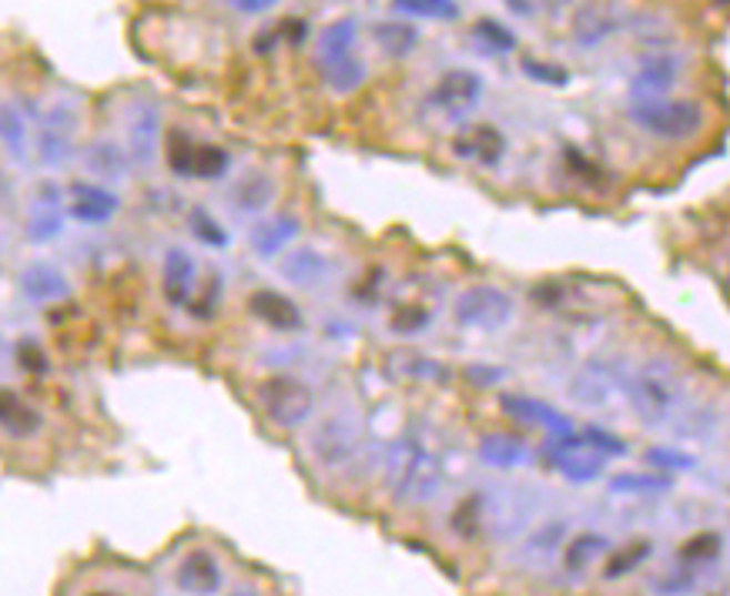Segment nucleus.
I'll use <instances>...</instances> for the list:
<instances>
[{"label": "nucleus", "instance_id": "f257e3e1", "mask_svg": "<svg viewBox=\"0 0 730 596\" xmlns=\"http://www.w3.org/2000/svg\"><path fill=\"white\" fill-rule=\"evenodd\" d=\"M627 400H630V410L640 423H647V426L670 423L680 410V400H683L680 372L667 358H653V362L640 365L627 382Z\"/></svg>", "mask_w": 730, "mask_h": 596}, {"label": "nucleus", "instance_id": "f03ea898", "mask_svg": "<svg viewBox=\"0 0 730 596\" xmlns=\"http://www.w3.org/2000/svg\"><path fill=\"white\" fill-rule=\"evenodd\" d=\"M389 493L396 503H406V506L433 503L443 493L439 459L416 440L396 443L389 456Z\"/></svg>", "mask_w": 730, "mask_h": 596}, {"label": "nucleus", "instance_id": "7ed1b4c3", "mask_svg": "<svg viewBox=\"0 0 730 596\" xmlns=\"http://www.w3.org/2000/svg\"><path fill=\"white\" fill-rule=\"evenodd\" d=\"M630 121L660 141H687L703 128V108L687 98L637 101L630 108Z\"/></svg>", "mask_w": 730, "mask_h": 596}, {"label": "nucleus", "instance_id": "20e7f679", "mask_svg": "<svg viewBox=\"0 0 730 596\" xmlns=\"http://www.w3.org/2000/svg\"><path fill=\"white\" fill-rule=\"evenodd\" d=\"M258 406L278 430H298L315 413V392L298 375H272L258 385Z\"/></svg>", "mask_w": 730, "mask_h": 596}, {"label": "nucleus", "instance_id": "39448f33", "mask_svg": "<svg viewBox=\"0 0 730 596\" xmlns=\"http://www.w3.org/2000/svg\"><path fill=\"white\" fill-rule=\"evenodd\" d=\"M164 161L178 178H202L219 181L232 171V154L222 144H202L189 131L171 128L164 138Z\"/></svg>", "mask_w": 730, "mask_h": 596}, {"label": "nucleus", "instance_id": "423d86ee", "mask_svg": "<svg viewBox=\"0 0 730 596\" xmlns=\"http://www.w3.org/2000/svg\"><path fill=\"white\" fill-rule=\"evenodd\" d=\"M513 315H516V302L499 285H469L453 302L456 325L469 332H499L503 325L513 322Z\"/></svg>", "mask_w": 730, "mask_h": 596}, {"label": "nucleus", "instance_id": "0eeeda50", "mask_svg": "<svg viewBox=\"0 0 730 596\" xmlns=\"http://www.w3.org/2000/svg\"><path fill=\"white\" fill-rule=\"evenodd\" d=\"M358 423L345 413H332L312 433V456L325 473H342L358 459Z\"/></svg>", "mask_w": 730, "mask_h": 596}, {"label": "nucleus", "instance_id": "6e6552de", "mask_svg": "<svg viewBox=\"0 0 730 596\" xmlns=\"http://www.w3.org/2000/svg\"><path fill=\"white\" fill-rule=\"evenodd\" d=\"M483 101V78L466 68L446 71L429 91V104L446 118H466Z\"/></svg>", "mask_w": 730, "mask_h": 596}, {"label": "nucleus", "instance_id": "1a4fd4ad", "mask_svg": "<svg viewBox=\"0 0 730 596\" xmlns=\"http://www.w3.org/2000/svg\"><path fill=\"white\" fill-rule=\"evenodd\" d=\"M627 382H630V375H627L617 362H610V358H594L590 365H584V368L577 372L570 392H574L577 403L600 410V406H607V403L614 400L620 388L627 392Z\"/></svg>", "mask_w": 730, "mask_h": 596}, {"label": "nucleus", "instance_id": "9d476101", "mask_svg": "<svg viewBox=\"0 0 730 596\" xmlns=\"http://www.w3.org/2000/svg\"><path fill=\"white\" fill-rule=\"evenodd\" d=\"M195 282H199L195 259L181 245H171L161 259V295H164V302L171 309H189L192 295H195Z\"/></svg>", "mask_w": 730, "mask_h": 596}, {"label": "nucleus", "instance_id": "9b49d317", "mask_svg": "<svg viewBox=\"0 0 730 596\" xmlns=\"http://www.w3.org/2000/svg\"><path fill=\"white\" fill-rule=\"evenodd\" d=\"M222 563L212 549H192L174 569V586L189 596H215L222 589Z\"/></svg>", "mask_w": 730, "mask_h": 596}, {"label": "nucleus", "instance_id": "f8f14e48", "mask_svg": "<svg viewBox=\"0 0 730 596\" xmlns=\"http://www.w3.org/2000/svg\"><path fill=\"white\" fill-rule=\"evenodd\" d=\"M554 466H557L570 483H594V479L604 476L607 456L597 453V449H590V446H584L580 436L570 433V436H560V440L554 443Z\"/></svg>", "mask_w": 730, "mask_h": 596}, {"label": "nucleus", "instance_id": "ddd939ff", "mask_svg": "<svg viewBox=\"0 0 730 596\" xmlns=\"http://www.w3.org/2000/svg\"><path fill=\"white\" fill-rule=\"evenodd\" d=\"M249 312H252L265 329H272V332L292 335V332H302V329H305L302 309H298L288 295H282V292H275V289H255V292L249 295Z\"/></svg>", "mask_w": 730, "mask_h": 596}, {"label": "nucleus", "instance_id": "4468645a", "mask_svg": "<svg viewBox=\"0 0 730 596\" xmlns=\"http://www.w3.org/2000/svg\"><path fill=\"white\" fill-rule=\"evenodd\" d=\"M118 209H121V198L108 191L104 184H88V181L71 184L68 215L78 219L81 225H108L118 215Z\"/></svg>", "mask_w": 730, "mask_h": 596}, {"label": "nucleus", "instance_id": "2eb2a0df", "mask_svg": "<svg viewBox=\"0 0 730 596\" xmlns=\"http://www.w3.org/2000/svg\"><path fill=\"white\" fill-rule=\"evenodd\" d=\"M503 413L526 423V426H539L543 433H550L554 440L570 436L574 423L567 413H560L557 406L543 403V400H529V395H503Z\"/></svg>", "mask_w": 730, "mask_h": 596}, {"label": "nucleus", "instance_id": "dca6fc26", "mask_svg": "<svg viewBox=\"0 0 730 596\" xmlns=\"http://www.w3.org/2000/svg\"><path fill=\"white\" fill-rule=\"evenodd\" d=\"M124 128H128V154H131V161L138 168H151L154 154H158V134H161L158 111L151 104L138 101L134 108H128Z\"/></svg>", "mask_w": 730, "mask_h": 596}, {"label": "nucleus", "instance_id": "f3484780", "mask_svg": "<svg viewBox=\"0 0 730 596\" xmlns=\"http://www.w3.org/2000/svg\"><path fill=\"white\" fill-rule=\"evenodd\" d=\"M18 285H21V295L34 305H51V302H64L71 295V282L68 275L51 265V262H31L21 269L18 275Z\"/></svg>", "mask_w": 730, "mask_h": 596}, {"label": "nucleus", "instance_id": "a211bd4d", "mask_svg": "<svg viewBox=\"0 0 730 596\" xmlns=\"http://www.w3.org/2000/svg\"><path fill=\"white\" fill-rule=\"evenodd\" d=\"M677 74H680V58H673V54H647V58L640 61L637 74H633V94H637V101H657V98H663V94L673 88Z\"/></svg>", "mask_w": 730, "mask_h": 596}, {"label": "nucleus", "instance_id": "6ab92c4d", "mask_svg": "<svg viewBox=\"0 0 730 596\" xmlns=\"http://www.w3.org/2000/svg\"><path fill=\"white\" fill-rule=\"evenodd\" d=\"M0 426H4L8 440H31L41 433L44 416L38 406H31L18 388H4V400H0Z\"/></svg>", "mask_w": 730, "mask_h": 596}, {"label": "nucleus", "instance_id": "aec40b11", "mask_svg": "<svg viewBox=\"0 0 730 596\" xmlns=\"http://www.w3.org/2000/svg\"><path fill=\"white\" fill-rule=\"evenodd\" d=\"M302 232V222L295 215H272V219H262L252 235H249V245L258 259H275L278 252H285Z\"/></svg>", "mask_w": 730, "mask_h": 596}, {"label": "nucleus", "instance_id": "412c9836", "mask_svg": "<svg viewBox=\"0 0 730 596\" xmlns=\"http://www.w3.org/2000/svg\"><path fill=\"white\" fill-rule=\"evenodd\" d=\"M64 229V209H61V191L54 184H44L34 198V212L28 219V239L44 245L58 239Z\"/></svg>", "mask_w": 730, "mask_h": 596}, {"label": "nucleus", "instance_id": "4be33fe9", "mask_svg": "<svg viewBox=\"0 0 730 596\" xmlns=\"http://www.w3.org/2000/svg\"><path fill=\"white\" fill-rule=\"evenodd\" d=\"M617 28H620V18H617V11L610 4H587L574 18V41L580 48H597L607 38H614Z\"/></svg>", "mask_w": 730, "mask_h": 596}, {"label": "nucleus", "instance_id": "5701e85b", "mask_svg": "<svg viewBox=\"0 0 730 596\" xmlns=\"http://www.w3.org/2000/svg\"><path fill=\"white\" fill-rule=\"evenodd\" d=\"M456 154L483 164V168H496L506 154V138L499 134V128L493 124H479L473 131H466L459 141H456Z\"/></svg>", "mask_w": 730, "mask_h": 596}, {"label": "nucleus", "instance_id": "b1692460", "mask_svg": "<svg viewBox=\"0 0 730 596\" xmlns=\"http://www.w3.org/2000/svg\"><path fill=\"white\" fill-rule=\"evenodd\" d=\"M275 181L262 171L255 174H245L235 188H232V209L242 212V215H265L275 202Z\"/></svg>", "mask_w": 730, "mask_h": 596}, {"label": "nucleus", "instance_id": "393cba45", "mask_svg": "<svg viewBox=\"0 0 730 596\" xmlns=\"http://www.w3.org/2000/svg\"><path fill=\"white\" fill-rule=\"evenodd\" d=\"M332 272L328 259L315 249H292L285 259H282V279L298 285V289H312L318 282H325Z\"/></svg>", "mask_w": 730, "mask_h": 596}, {"label": "nucleus", "instance_id": "a878e982", "mask_svg": "<svg viewBox=\"0 0 730 596\" xmlns=\"http://www.w3.org/2000/svg\"><path fill=\"white\" fill-rule=\"evenodd\" d=\"M479 459L493 469H516V466L529 463V446L519 436L489 433L479 440Z\"/></svg>", "mask_w": 730, "mask_h": 596}, {"label": "nucleus", "instance_id": "bb28decb", "mask_svg": "<svg viewBox=\"0 0 730 596\" xmlns=\"http://www.w3.org/2000/svg\"><path fill=\"white\" fill-rule=\"evenodd\" d=\"M128 161L131 154H124L114 141H94L88 151H84V164L94 178L101 181H121L128 178Z\"/></svg>", "mask_w": 730, "mask_h": 596}, {"label": "nucleus", "instance_id": "cd10ccee", "mask_svg": "<svg viewBox=\"0 0 730 596\" xmlns=\"http://www.w3.org/2000/svg\"><path fill=\"white\" fill-rule=\"evenodd\" d=\"M318 71L325 78V84L335 91V94H352L358 84H365V61L355 58V54H345V58H332V61H318Z\"/></svg>", "mask_w": 730, "mask_h": 596}, {"label": "nucleus", "instance_id": "c85d7f7f", "mask_svg": "<svg viewBox=\"0 0 730 596\" xmlns=\"http://www.w3.org/2000/svg\"><path fill=\"white\" fill-rule=\"evenodd\" d=\"M610 549V539L604 536V533H580V536H574L570 543H567V549H564V566H567V573H584L587 566H594L604 553Z\"/></svg>", "mask_w": 730, "mask_h": 596}, {"label": "nucleus", "instance_id": "c756f323", "mask_svg": "<svg viewBox=\"0 0 730 596\" xmlns=\"http://www.w3.org/2000/svg\"><path fill=\"white\" fill-rule=\"evenodd\" d=\"M355 38H358V28H355L352 18H338V21H332L328 28L318 31V61H332V58H345V54H352Z\"/></svg>", "mask_w": 730, "mask_h": 596}, {"label": "nucleus", "instance_id": "7c9ffc66", "mask_svg": "<svg viewBox=\"0 0 730 596\" xmlns=\"http://www.w3.org/2000/svg\"><path fill=\"white\" fill-rule=\"evenodd\" d=\"M373 34H376V44L383 48V54L396 58V61H403L419 41V31L413 24H399V21H383L373 28Z\"/></svg>", "mask_w": 730, "mask_h": 596}, {"label": "nucleus", "instance_id": "2f4dec72", "mask_svg": "<svg viewBox=\"0 0 730 596\" xmlns=\"http://www.w3.org/2000/svg\"><path fill=\"white\" fill-rule=\"evenodd\" d=\"M650 553H653V543L647 536H637V539H630V543H623L620 549L610 553V559L604 566V576L607 579H620V576L633 573L643 559H650Z\"/></svg>", "mask_w": 730, "mask_h": 596}, {"label": "nucleus", "instance_id": "473e14b6", "mask_svg": "<svg viewBox=\"0 0 730 596\" xmlns=\"http://www.w3.org/2000/svg\"><path fill=\"white\" fill-rule=\"evenodd\" d=\"M389 372L399 375V378H416V382H423V378H446V368L436 358L423 355V352H396V355H389Z\"/></svg>", "mask_w": 730, "mask_h": 596}, {"label": "nucleus", "instance_id": "72a5a7b5", "mask_svg": "<svg viewBox=\"0 0 730 596\" xmlns=\"http://www.w3.org/2000/svg\"><path fill=\"white\" fill-rule=\"evenodd\" d=\"M189 229H192V235L202 242V245H209V249H229V232H225V225L212 215V212H205V209H192L189 212Z\"/></svg>", "mask_w": 730, "mask_h": 596}, {"label": "nucleus", "instance_id": "f704fd0d", "mask_svg": "<svg viewBox=\"0 0 730 596\" xmlns=\"http://www.w3.org/2000/svg\"><path fill=\"white\" fill-rule=\"evenodd\" d=\"M720 549H723V543H720L717 533H697V536H690V539L680 546V563L690 566V569L710 566V563L720 556Z\"/></svg>", "mask_w": 730, "mask_h": 596}, {"label": "nucleus", "instance_id": "c9c22d12", "mask_svg": "<svg viewBox=\"0 0 730 596\" xmlns=\"http://www.w3.org/2000/svg\"><path fill=\"white\" fill-rule=\"evenodd\" d=\"M393 8L413 18H426V21H459L456 0H393Z\"/></svg>", "mask_w": 730, "mask_h": 596}, {"label": "nucleus", "instance_id": "e433bc0d", "mask_svg": "<svg viewBox=\"0 0 730 596\" xmlns=\"http://www.w3.org/2000/svg\"><path fill=\"white\" fill-rule=\"evenodd\" d=\"M473 38L486 48V51H493V54H509V51H516V34L506 28V24H499V21H493V18H483V21H476L473 24Z\"/></svg>", "mask_w": 730, "mask_h": 596}, {"label": "nucleus", "instance_id": "4c0bfd02", "mask_svg": "<svg viewBox=\"0 0 730 596\" xmlns=\"http://www.w3.org/2000/svg\"><path fill=\"white\" fill-rule=\"evenodd\" d=\"M673 479L667 473H617L610 479L614 493H667Z\"/></svg>", "mask_w": 730, "mask_h": 596}, {"label": "nucleus", "instance_id": "58836bf2", "mask_svg": "<svg viewBox=\"0 0 730 596\" xmlns=\"http://www.w3.org/2000/svg\"><path fill=\"white\" fill-rule=\"evenodd\" d=\"M74 154V144L64 131H54V128H44L41 138H38V158L41 164L48 168H64Z\"/></svg>", "mask_w": 730, "mask_h": 596}, {"label": "nucleus", "instance_id": "ea45409f", "mask_svg": "<svg viewBox=\"0 0 730 596\" xmlns=\"http://www.w3.org/2000/svg\"><path fill=\"white\" fill-rule=\"evenodd\" d=\"M519 71L533 81V84H546V88H567L570 84V71L554 64V61H539V58H523Z\"/></svg>", "mask_w": 730, "mask_h": 596}, {"label": "nucleus", "instance_id": "a19ab883", "mask_svg": "<svg viewBox=\"0 0 730 596\" xmlns=\"http://www.w3.org/2000/svg\"><path fill=\"white\" fill-rule=\"evenodd\" d=\"M4 148H8V154L14 158V161H24L28 158V124H24V114L14 108V104H8L4 108Z\"/></svg>", "mask_w": 730, "mask_h": 596}, {"label": "nucleus", "instance_id": "79ce46f5", "mask_svg": "<svg viewBox=\"0 0 730 596\" xmlns=\"http://www.w3.org/2000/svg\"><path fill=\"white\" fill-rule=\"evenodd\" d=\"M429 322H433V315L423 305H399L393 312V332L396 335H419V332L429 329Z\"/></svg>", "mask_w": 730, "mask_h": 596}, {"label": "nucleus", "instance_id": "37998d69", "mask_svg": "<svg viewBox=\"0 0 730 596\" xmlns=\"http://www.w3.org/2000/svg\"><path fill=\"white\" fill-rule=\"evenodd\" d=\"M577 436H580V443H584V446H590V449L604 453L607 459H610V456H627V443H623L620 436H614L610 430L587 426V430H580Z\"/></svg>", "mask_w": 730, "mask_h": 596}, {"label": "nucleus", "instance_id": "c03bdc74", "mask_svg": "<svg viewBox=\"0 0 730 596\" xmlns=\"http://www.w3.org/2000/svg\"><path fill=\"white\" fill-rule=\"evenodd\" d=\"M647 463H653L657 469H667V473H680V469H693L697 459L680 453V449H670V446H650L647 449Z\"/></svg>", "mask_w": 730, "mask_h": 596}, {"label": "nucleus", "instance_id": "a18cd8bd", "mask_svg": "<svg viewBox=\"0 0 730 596\" xmlns=\"http://www.w3.org/2000/svg\"><path fill=\"white\" fill-rule=\"evenodd\" d=\"M18 362H21V368L24 372H31V375H44L48 372V355H44V348L34 342V339H21L18 342Z\"/></svg>", "mask_w": 730, "mask_h": 596}, {"label": "nucleus", "instance_id": "49530a36", "mask_svg": "<svg viewBox=\"0 0 730 596\" xmlns=\"http://www.w3.org/2000/svg\"><path fill=\"white\" fill-rule=\"evenodd\" d=\"M466 378H469L473 385H496L499 378H506V372L496 368V365H469V368H466Z\"/></svg>", "mask_w": 730, "mask_h": 596}, {"label": "nucleus", "instance_id": "de8ad7c7", "mask_svg": "<svg viewBox=\"0 0 730 596\" xmlns=\"http://www.w3.org/2000/svg\"><path fill=\"white\" fill-rule=\"evenodd\" d=\"M202 299H205V305L199 309V315H202V319H209V315L219 309V299H222V279H219V275H212V279H209V285H205V295H202Z\"/></svg>", "mask_w": 730, "mask_h": 596}, {"label": "nucleus", "instance_id": "09e8293b", "mask_svg": "<svg viewBox=\"0 0 730 596\" xmlns=\"http://www.w3.org/2000/svg\"><path fill=\"white\" fill-rule=\"evenodd\" d=\"M229 4L239 14H265V11H272L278 4V0H229Z\"/></svg>", "mask_w": 730, "mask_h": 596}, {"label": "nucleus", "instance_id": "8fccbe9b", "mask_svg": "<svg viewBox=\"0 0 730 596\" xmlns=\"http://www.w3.org/2000/svg\"><path fill=\"white\" fill-rule=\"evenodd\" d=\"M506 8H509L516 18H533V14H539L543 0H506Z\"/></svg>", "mask_w": 730, "mask_h": 596}, {"label": "nucleus", "instance_id": "3c124183", "mask_svg": "<svg viewBox=\"0 0 730 596\" xmlns=\"http://www.w3.org/2000/svg\"><path fill=\"white\" fill-rule=\"evenodd\" d=\"M88 596H121V593H114V589H94V593H88Z\"/></svg>", "mask_w": 730, "mask_h": 596}, {"label": "nucleus", "instance_id": "603ef678", "mask_svg": "<svg viewBox=\"0 0 730 596\" xmlns=\"http://www.w3.org/2000/svg\"><path fill=\"white\" fill-rule=\"evenodd\" d=\"M232 596H262L258 589H239V593H232Z\"/></svg>", "mask_w": 730, "mask_h": 596}, {"label": "nucleus", "instance_id": "864d4df0", "mask_svg": "<svg viewBox=\"0 0 730 596\" xmlns=\"http://www.w3.org/2000/svg\"><path fill=\"white\" fill-rule=\"evenodd\" d=\"M710 4H717V8H727V4H730V0H710Z\"/></svg>", "mask_w": 730, "mask_h": 596}]
</instances>
